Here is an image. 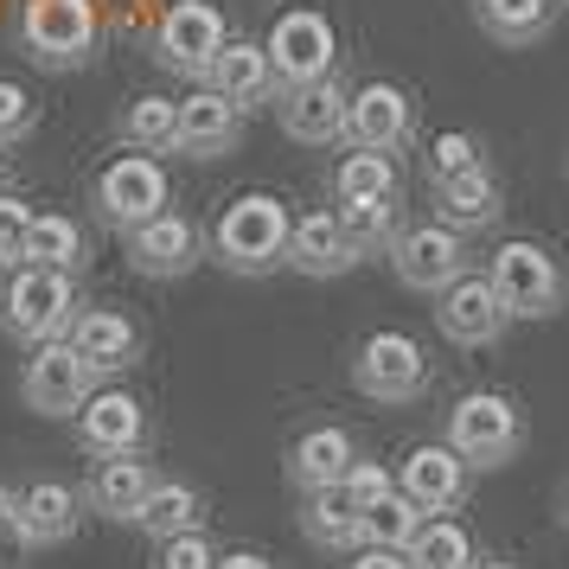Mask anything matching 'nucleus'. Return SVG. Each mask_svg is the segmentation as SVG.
<instances>
[{
    "mask_svg": "<svg viewBox=\"0 0 569 569\" xmlns=\"http://www.w3.org/2000/svg\"><path fill=\"white\" fill-rule=\"evenodd\" d=\"M301 531H308L313 550H333V557H352L365 543L359 531V506L346 499L339 487H320V492H301Z\"/></svg>",
    "mask_w": 569,
    "mask_h": 569,
    "instance_id": "bb28decb",
    "label": "nucleus"
},
{
    "mask_svg": "<svg viewBox=\"0 0 569 569\" xmlns=\"http://www.w3.org/2000/svg\"><path fill=\"white\" fill-rule=\"evenodd\" d=\"M64 339L78 346V359L97 371V378H116V371H129L141 359V327H134L122 308H78V320L64 327Z\"/></svg>",
    "mask_w": 569,
    "mask_h": 569,
    "instance_id": "6ab92c4d",
    "label": "nucleus"
},
{
    "mask_svg": "<svg viewBox=\"0 0 569 569\" xmlns=\"http://www.w3.org/2000/svg\"><path fill=\"white\" fill-rule=\"evenodd\" d=\"M557 7H569V0H557Z\"/></svg>",
    "mask_w": 569,
    "mask_h": 569,
    "instance_id": "49530a36",
    "label": "nucleus"
},
{
    "mask_svg": "<svg viewBox=\"0 0 569 569\" xmlns=\"http://www.w3.org/2000/svg\"><path fill=\"white\" fill-rule=\"evenodd\" d=\"M13 39L39 71H83L97 58L103 20H97V0H20Z\"/></svg>",
    "mask_w": 569,
    "mask_h": 569,
    "instance_id": "7ed1b4c3",
    "label": "nucleus"
},
{
    "mask_svg": "<svg viewBox=\"0 0 569 569\" xmlns=\"http://www.w3.org/2000/svg\"><path fill=\"white\" fill-rule=\"evenodd\" d=\"M390 276L410 288V295H441L448 282H461L467 269V237L461 231H448V224H403V231L390 237Z\"/></svg>",
    "mask_w": 569,
    "mask_h": 569,
    "instance_id": "1a4fd4ad",
    "label": "nucleus"
},
{
    "mask_svg": "<svg viewBox=\"0 0 569 569\" xmlns=\"http://www.w3.org/2000/svg\"><path fill=\"white\" fill-rule=\"evenodd\" d=\"M403 557H410V569H473L480 563L467 525H455V518H422V531L410 538Z\"/></svg>",
    "mask_w": 569,
    "mask_h": 569,
    "instance_id": "2f4dec72",
    "label": "nucleus"
},
{
    "mask_svg": "<svg viewBox=\"0 0 569 569\" xmlns=\"http://www.w3.org/2000/svg\"><path fill=\"white\" fill-rule=\"evenodd\" d=\"M282 269L308 276V282H333V276H346V269H359V250H352L346 231H339V211H308V218L288 224Z\"/></svg>",
    "mask_w": 569,
    "mask_h": 569,
    "instance_id": "4be33fe9",
    "label": "nucleus"
},
{
    "mask_svg": "<svg viewBox=\"0 0 569 569\" xmlns=\"http://www.w3.org/2000/svg\"><path fill=\"white\" fill-rule=\"evenodd\" d=\"M154 461L148 455H109V461H90V480H83V512L109 518V525H134L148 492H154Z\"/></svg>",
    "mask_w": 569,
    "mask_h": 569,
    "instance_id": "a211bd4d",
    "label": "nucleus"
},
{
    "mask_svg": "<svg viewBox=\"0 0 569 569\" xmlns=\"http://www.w3.org/2000/svg\"><path fill=\"white\" fill-rule=\"evenodd\" d=\"M262 52H269L276 83L295 90V83L333 78L339 32H333V20H327L320 7H288V13H276V27H269V39H262Z\"/></svg>",
    "mask_w": 569,
    "mask_h": 569,
    "instance_id": "6e6552de",
    "label": "nucleus"
},
{
    "mask_svg": "<svg viewBox=\"0 0 569 569\" xmlns=\"http://www.w3.org/2000/svg\"><path fill=\"white\" fill-rule=\"evenodd\" d=\"M39 550H32L27 525H20V492L0 487V569H27Z\"/></svg>",
    "mask_w": 569,
    "mask_h": 569,
    "instance_id": "e433bc0d",
    "label": "nucleus"
},
{
    "mask_svg": "<svg viewBox=\"0 0 569 569\" xmlns=\"http://www.w3.org/2000/svg\"><path fill=\"white\" fill-rule=\"evenodd\" d=\"M218 569H276L262 550H231V557H218Z\"/></svg>",
    "mask_w": 569,
    "mask_h": 569,
    "instance_id": "79ce46f5",
    "label": "nucleus"
},
{
    "mask_svg": "<svg viewBox=\"0 0 569 569\" xmlns=\"http://www.w3.org/2000/svg\"><path fill=\"white\" fill-rule=\"evenodd\" d=\"M116 141L129 154H173L180 148V103L173 97H129L116 116Z\"/></svg>",
    "mask_w": 569,
    "mask_h": 569,
    "instance_id": "a878e982",
    "label": "nucleus"
},
{
    "mask_svg": "<svg viewBox=\"0 0 569 569\" xmlns=\"http://www.w3.org/2000/svg\"><path fill=\"white\" fill-rule=\"evenodd\" d=\"M352 461H359V441L346 436L339 422H320V429H308L288 448V480L301 492H320V487H339Z\"/></svg>",
    "mask_w": 569,
    "mask_h": 569,
    "instance_id": "393cba45",
    "label": "nucleus"
},
{
    "mask_svg": "<svg viewBox=\"0 0 569 569\" xmlns=\"http://www.w3.org/2000/svg\"><path fill=\"white\" fill-rule=\"evenodd\" d=\"M416 134V97L403 83H359L346 97V148H371V154H397Z\"/></svg>",
    "mask_w": 569,
    "mask_h": 569,
    "instance_id": "ddd939ff",
    "label": "nucleus"
},
{
    "mask_svg": "<svg viewBox=\"0 0 569 569\" xmlns=\"http://www.w3.org/2000/svg\"><path fill=\"white\" fill-rule=\"evenodd\" d=\"M352 385H359V397H371V403H416V397L429 390V352H422L410 333L385 327V333H371L359 346Z\"/></svg>",
    "mask_w": 569,
    "mask_h": 569,
    "instance_id": "9b49d317",
    "label": "nucleus"
},
{
    "mask_svg": "<svg viewBox=\"0 0 569 569\" xmlns=\"http://www.w3.org/2000/svg\"><path fill=\"white\" fill-rule=\"evenodd\" d=\"M83 288L78 269H39V262H20L13 282L0 288V327L20 346H46V339H64V327L78 320Z\"/></svg>",
    "mask_w": 569,
    "mask_h": 569,
    "instance_id": "f03ea898",
    "label": "nucleus"
},
{
    "mask_svg": "<svg viewBox=\"0 0 569 569\" xmlns=\"http://www.w3.org/2000/svg\"><path fill=\"white\" fill-rule=\"evenodd\" d=\"M467 480H473V467H467L448 441H422V448H410L403 467H397V492L429 518L455 512V506L467 499Z\"/></svg>",
    "mask_w": 569,
    "mask_h": 569,
    "instance_id": "f3484780",
    "label": "nucleus"
},
{
    "mask_svg": "<svg viewBox=\"0 0 569 569\" xmlns=\"http://www.w3.org/2000/svg\"><path fill=\"white\" fill-rule=\"evenodd\" d=\"M487 282H492V295H499L506 320H550V313H563V301H569L563 262L550 257L543 243H531V237H512V243L492 250Z\"/></svg>",
    "mask_w": 569,
    "mask_h": 569,
    "instance_id": "20e7f679",
    "label": "nucleus"
},
{
    "mask_svg": "<svg viewBox=\"0 0 569 569\" xmlns=\"http://www.w3.org/2000/svg\"><path fill=\"white\" fill-rule=\"evenodd\" d=\"M122 257H129L134 276L148 282H180L206 262V231L186 218V211H154L148 224L122 231Z\"/></svg>",
    "mask_w": 569,
    "mask_h": 569,
    "instance_id": "f8f14e48",
    "label": "nucleus"
},
{
    "mask_svg": "<svg viewBox=\"0 0 569 569\" xmlns=\"http://www.w3.org/2000/svg\"><path fill=\"white\" fill-rule=\"evenodd\" d=\"M154 569H218V543L206 531H180V538H160Z\"/></svg>",
    "mask_w": 569,
    "mask_h": 569,
    "instance_id": "4c0bfd02",
    "label": "nucleus"
},
{
    "mask_svg": "<svg viewBox=\"0 0 569 569\" xmlns=\"http://www.w3.org/2000/svg\"><path fill=\"white\" fill-rule=\"evenodd\" d=\"M480 160H487V148H480L473 134L448 129V134H436V141H429V180H448V173H467V167H480Z\"/></svg>",
    "mask_w": 569,
    "mask_h": 569,
    "instance_id": "c9c22d12",
    "label": "nucleus"
},
{
    "mask_svg": "<svg viewBox=\"0 0 569 569\" xmlns=\"http://www.w3.org/2000/svg\"><path fill=\"white\" fill-rule=\"evenodd\" d=\"M27 224H32V206L0 192V269H20L27 262Z\"/></svg>",
    "mask_w": 569,
    "mask_h": 569,
    "instance_id": "ea45409f",
    "label": "nucleus"
},
{
    "mask_svg": "<svg viewBox=\"0 0 569 569\" xmlns=\"http://www.w3.org/2000/svg\"><path fill=\"white\" fill-rule=\"evenodd\" d=\"M288 224H295V211L276 192H243L206 231V257L224 276H276L288 257Z\"/></svg>",
    "mask_w": 569,
    "mask_h": 569,
    "instance_id": "f257e3e1",
    "label": "nucleus"
},
{
    "mask_svg": "<svg viewBox=\"0 0 569 569\" xmlns=\"http://www.w3.org/2000/svg\"><path fill=\"white\" fill-rule=\"evenodd\" d=\"M32 129H39V103H32V90L27 83H13V78H0V154L20 148Z\"/></svg>",
    "mask_w": 569,
    "mask_h": 569,
    "instance_id": "f704fd0d",
    "label": "nucleus"
},
{
    "mask_svg": "<svg viewBox=\"0 0 569 569\" xmlns=\"http://www.w3.org/2000/svg\"><path fill=\"white\" fill-rule=\"evenodd\" d=\"M78 422V448L90 461H109V455H148V403L134 390H90Z\"/></svg>",
    "mask_w": 569,
    "mask_h": 569,
    "instance_id": "4468645a",
    "label": "nucleus"
},
{
    "mask_svg": "<svg viewBox=\"0 0 569 569\" xmlns=\"http://www.w3.org/2000/svg\"><path fill=\"white\" fill-rule=\"evenodd\" d=\"M422 518L429 512H416L403 492H385L378 506L359 512V531H365V543H378V550H410V538L422 531Z\"/></svg>",
    "mask_w": 569,
    "mask_h": 569,
    "instance_id": "72a5a7b5",
    "label": "nucleus"
},
{
    "mask_svg": "<svg viewBox=\"0 0 569 569\" xmlns=\"http://www.w3.org/2000/svg\"><path fill=\"white\" fill-rule=\"evenodd\" d=\"M473 569H518V563H499V557H480Z\"/></svg>",
    "mask_w": 569,
    "mask_h": 569,
    "instance_id": "37998d69",
    "label": "nucleus"
},
{
    "mask_svg": "<svg viewBox=\"0 0 569 569\" xmlns=\"http://www.w3.org/2000/svg\"><path fill=\"white\" fill-rule=\"evenodd\" d=\"M352 569H410V557H403V550H378V543H359V550H352Z\"/></svg>",
    "mask_w": 569,
    "mask_h": 569,
    "instance_id": "a19ab883",
    "label": "nucleus"
},
{
    "mask_svg": "<svg viewBox=\"0 0 569 569\" xmlns=\"http://www.w3.org/2000/svg\"><path fill=\"white\" fill-rule=\"evenodd\" d=\"M206 83L224 97V103H237L243 116L250 109H269L276 103V71H269V52H262L257 39H224V52L211 58V71H206Z\"/></svg>",
    "mask_w": 569,
    "mask_h": 569,
    "instance_id": "5701e85b",
    "label": "nucleus"
},
{
    "mask_svg": "<svg viewBox=\"0 0 569 569\" xmlns=\"http://www.w3.org/2000/svg\"><path fill=\"white\" fill-rule=\"evenodd\" d=\"M20 525H27L32 550L71 543L83 525V492L64 480H32V487H20Z\"/></svg>",
    "mask_w": 569,
    "mask_h": 569,
    "instance_id": "b1692460",
    "label": "nucleus"
},
{
    "mask_svg": "<svg viewBox=\"0 0 569 569\" xmlns=\"http://www.w3.org/2000/svg\"><path fill=\"white\" fill-rule=\"evenodd\" d=\"M97 390V371L78 359L71 339H46V346H27V365H20V403L32 416H78L83 397Z\"/></svg>",
    "mask_w": 569,
    "mask_h": 569,
    "instance_id": "9d476101",
    "label": "nucleus"
},
{
    "mask_svg": "<svg viewBox=\"0 0 569 569\" xmlns=\"http://www.w3.org/2000/svg\"><path fill=\"white\" fill-rule=\"evenodd\" d=\"M237 141H243V109L237 103H224L211 83H199L192 97H180V148L173 154L224 160V154H237Z\"/></svg>",
    "mask_w": 569,
    "mask_h": 569,
    "instance_id": "aec40b11",
    "label": "nucleus"
},
{
    "mask_svg": "<svg viewBox=\"0 0 569 569\" xmlns=\"http://www.w3.org/2000/svg\"><path fill=\"white\" fill-rule=\"evenodd\" d=\"M167 199H173V186H167V167L154 154H116L97 173V186H90V211H97V224H109V231L148 224L154 211H167Z\"/></svg>",
    "mask_w": 569,
    "mask_h": 569,
    "instance_id": "423d86ee",
    "label": "nucleus"
},
{
    "mask_svg": "<svg viewBox=\"0 0 569 569\" xmlns=\"http://www.w3.org/2000/svg\"><path fill=\"white\" fill-rule=\"evenodd\" d=\"M339 211V231H346V243L365 257H385L390 250V237L403 231L397 224V199H359V206H333Z\"/></svg>",
    "mask_w": 569,
    "mask_h": 569,
    "instance_id": "473e14b6",
    "label": "nucleus"
},
{
    "mask_svg": "<svg viewBox=\"0 0 569 569\" xmlns=\"http://www.w3.org/2000/svg\"><path fill=\"white\" fill-rule=\"evenodd\" d=\"M346 83L339 78H313V83H295V90H276V122L295 148H333L346 141Z\"/></svg>",
    "mask_w": 569,
    "mask_h": 569,
    "instance_id": "2eb2a0df",
    "label": "nucleus"
},
{
    "mask_svg": "<svg viewBox=\"0 0 569 569\" xmlns=\"http://www.w3.org/2000/svg\"><path fill=\"white\" fill-rule=\"evenodd\" d=\"M224 39H231L224 7H211V0H173L154 27V64L186 83H206L211 58L224 52Z\"/></svg>",
    "mask_w": 569,
    "mask_h": 569,
    "instance_id": "0eeeda50",
    "label": "nucleus"
},
{
    "mask_svg": "<svg viewBox=\"0 0 569 569\" xmlns=\"http://www.w3.org/2000/svg\"><path fill=\"white\" fill-rule=\"evenodd\" d=\"M448 448L473 473H499L525 448V410H518L506 390H467L461 403L448 410Z\"/></svg>",
    "mask_w": 569,
    "mask_h": 569,
    "instance_id": "39448f33",
    "label": "nucleus"
},
{
    "mask_svg": "<svg viewBox=\"0 0 569 569\" xmlns=\"http://www.w3.org/2000/svg\"><path fill=\"white\" fill-rule=\"evenodd\" d=\"M473 13H480V32L506 52H525L557 27V0H473Z\"/></svg>",
    "mask_w": 569,
    "mask_h": 569,
    "instance_id": "cd10ccee",
    "label": "nucleus"
},
{
    "mask_svg": "<svg viewBox=\"0 0 569 569\" xmlns=\"http://www.w3.org/2000/svg\"><path fill=\"white\" fill-rule=\"evenodd\" d=\"M397 192H403L397 154H371V148H352V154L333 167V206H359V199H397Z\"/></svg>",
    "mask_w": 569,
    "mask_h": 569,
    "instance_id": "c756f323",
    "label": "nucleus"
},
{
    "mask_svg": "<svg viewBox=\"0 0 569 569\" xmlns=\"http://www.w3.org/2000/svg\"><path fill=\"white\" fill-rule=\"evenodd\" d=\"M436 327L448 346H467V352H480V346H499V333L512 327L506 308H499V295L480 269H467L461 282H448L436 295Z\"/></svg>",
    "mask_w": 569,
    "mask_h": 569,
    "instance_id": "dca6fc26",
    "label": "nucleus"
},
{
    "mask_svg": "<svg viewBox=\"0 0 569 569\" xmlns=\"http://www.w3.org/2000/svg\"><path fill=\"white\" fill-rule=\"evenodd\" d=\"M429 199H436V224H448V231H461V237L499 224V211H506L499 173H492L487 160L467 167V173H448V180H429Z\"/></svg>",
    "mask_w": 569,
    "mask_h": 569,
    "instance_id": "412c9836",
    "label": "nucleus"
},
{
    "mask_svg": "<svg viewBox=\"0 0 569 569\" xmlns=\"http://www.w3.org/2000/svg\"><path fill=\"white\" fill-rule=\"evenodd\" d=\"M148 538H180V531H206V499H199V487L192 480H154V492H148V506H141V518H134Z\"/></svg>",
    "mask_w": 569,
    "mask_h": 569,
    "instance_id": "c85d7f7f",
    "label": "nucleus"
},
{
    "mask_svg": "<svg viewBox=\"0 0 569 569\" xmlns=\"http://www.w3.org/2000/svg\"><path fill=\"white\" fill-rule=\"evenodd\" d=\"M339 492H346V499H352V506L365 512V506H378L385 492H397V473H390L385 461H365V455H359V461L346 467V480H339Z\"/></svg>",
    "mask_w": 569,
    "mask_h": 569,
    "instance_id": "58836bf2",
    "label": "nucleus"
},
{
    "mask_svg": "<svg viewBox=\"0 0 569 569\" xmlns=\"http://www.w3.org/2000/svg\"><path fill=\"white\" fill-rule=\"evenodd\" d=\"M83 257H90V237H83L78 218H64V211H32L27 262H39V269H83Z\"/></svg>",
    "mask_w": 569,
    "mask_h": 569,
    "instance_id": "7c9ffc66",
    "label": "nucleus"
},
{
    "mask_svg": "<svg viewBox=\"0 0 569 569\" xmlns=\"http://www.w3.org/2000/svg\"><path fill=\"white\" fill-rule=\"evenodd\" d=\"M563 531H569V499H563Z\"/></svg>",
    "mask_w": 569,
    "mask_h": 569,
    "instance_id": "a18cd8bd",
    "label": "nucleus"
},
{
    "mask_svg": "<svg viewBox=\"0 0 569 569\" xmlns=\"http://www.w3.org/2000/svg\"><path fill=\"white\" fill-rule=\"evenodd\" d=\"M0 192H7V154H0Z\"/></svg>",
    "mask_w": 569,
    "mask_h": 569,
    "instance_id": "c03bdc74",
    "label": "nucleus"
}]
</instances>
